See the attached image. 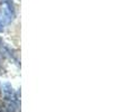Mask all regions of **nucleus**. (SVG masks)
<instances>
[{"label": "nucleus", "instance_id": "obj_1", "mask_svg": "<svg viewBox=\"0 0 128 112\" xmlns=\"http://www.w3.org/2000/svg\"><path fill=\"white\" fill-rule=\"evenodd\" d=\"M14 19V7L10 0H4L0 8V24H9Z\"/></svg>", "mask_w": 128, "mask_h": 112}, {"label": "nucleus", "instance_id": "obj_2", "mask_svg": "<svg viewBox=\"0 0 128 112\" xmlns=\"http://www.w3.org/2000/svg\"><path fill=\"white\" fill-rule=\"evenodd\" d=\"M2 92H4V98H6L8 101H16L17 102V100H16L17 97H16V93H15V91H14L11 84L4 83V85H2Z\"/></svg>", "mask_w": 128, "mask_h": 112}, {"label": "nucleus", "instance_id": "obj_3", "mask_svg": "<svg viewBox=\"0 0 128 112\" xmlns=\"http://www.w3.org/2000/svg\"><path fill=\"white\" fill-rule=\"evenodd\" d=\"M4 104H6L8 112H20V108L16 101H8L7 100V102H4Z\"/></svg>", "mask_w": 128, "mask_h": 112}, {"label": "nucleus", "instance_id": "obj_4", "mask_svg": "<svg viewBox=\"0 0 128 112\" xmlns=\"http://www.w3.org/2000/svg\"><path fill=\"white\" fill-rule=\"evenodd\" d=\"M0 112H8L7 111V108H6V104L2 101H0Z\"/></svg>", "mask_w": 128, "mask_h": 112}, {"label": "nucleus", "instance_id": "obj_5", "mask_svg": "<svg viewBox=\"0 0 128 112\" xmlns=\"http://www.w3.org/2000/svg\"><path fill=\"white\" fill-rule=\"evenodd\" d=\"M0 93H1V92H0Z\"/></svg>", "mask_w": 128, "mask_h": 112}]
</instances>
